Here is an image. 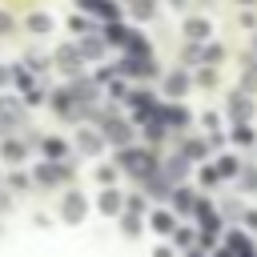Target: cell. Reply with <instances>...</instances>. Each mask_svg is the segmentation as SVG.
Listing matches in <instances>:
<instances>
[{"mask_svg":"<svg viewBox=\"0 0 257 257\" xmlns=\"http://www.w3.org/2000/svg\"><path fill=\"white\" fill-rule=\"evenodd\" d=\"M225 112L233 116V124H241V120H249V116H253V100H249V92H245V88H237V92H229V100H225Z\"/></svg>","mask_w":257,"mask_h":257,"instance_id":"7","label":"cell"},{"mask_svg":"<svg viewBox=\"0 0 257 257\" xmlns=\"http://www.w3.org/2000/svg\"><path fill=\"white\" fill-rule=\"evenodd\" d=\"M241 88L245 92H257V56L245 60V72H241Z\"/></svg>","mask_w":257,"mask_h":257,"instance_id":"24","label":"cell"},{"mask_svg":"<svg viewBox=\"0 0 257 257\" xmlns=\"http://www.w3.org/2000/svg\"><path fill=\"white\" fill-rule=\"evenodd\" d=\"M217 173H221V177H237V173H241L237 157H217Z\"/></svg>","mask_w":257,"mask_h":257,"instance_id":"29","label":"cell"},{"mask_svg":"<svg viewBox=\"0 0 257 257\" xmlns=\"http://www.w3.org/2000/svg\"><path fill=\"white\" fill-rule=\"evenodd\" d=\"M4 80H8V68H4V64H0V84H4Z\"/></svg>","mask_w":257,"mask_h":257,"instance_id":"45","label":"cell"},{"mask_svg":"<svg viewBox=\"0 0 257 257\" xmlns=\"http://www.w3.org/2000/svg\"><path fill=\"white\" fill-rule=\"evenodd\" d=\"M8 80H12V84H20V88H32V76H28L24 68H8Z\"/></svg>","mask_w":257,"mask_h":257,"instance_id":"32","label":"cell"},{"mask_svg":"<svg viewBox=\"0 0 257 257\" xmlns=\"http://www.w3.org/2000/svg\"><path fill=\"white\" fill-rule=\"evenodd\" d=\"M189 84H193V80H189V72H185V68H173V72L165 76V96L181 100V96L189 92Z\"/></svg>","mask_w":257,"mask_h":257,"instance_id":"11","label":"cell"},{"mask_svg":"<svg viewBox=\"0 0 257 257\" xmlns=\"http://www.w3.org/2000/svg\"><path fill=\"white\" fill-rule=\"evenodd\" d=\"M20 120H24V108H20L16 100H4V96H0V124L12 128V124H20Z\"/></svg>","mask_w":257,"mask_h":257,"instance_id":"18","label":"cell"},{"mask_svg":"<svg viewBox=\"0 0 257 257\" xmlns=\"http://www.w3.org/2000/svg\"><path fill=\"white\" fill-rule=\"evenodd\" d=\"M24 28H28L32 36H48V32H52V16H48V12H32V16L24 20Z\"/></svg>","mask_w":257,"mask_h":257,"instance_id":"19","label":"cell"},{"mask_svg":"<svg viewBox=\"0 0 257 257\" xmlns=\"http://www.w3.org/2000/svg\"><path fill=\"white\" fill-rule=\"evenodd\" d=\"M68 32H76V36H88V32H92V20H88L84 12H72V16H68Z\"/></svg>","mask_w":257,"mask_h":257,"instance_id":"25","label":"cell"},{"mask_svg":"<svg viewBox=\"0 0 257 257\" xmlns=\"http://www.w3.org/2000/svg\"><path fill=\"white\" fill-rule=\"evenodd\" d=\"M157 257H173V249H169V245H161V249H157Z\"/></svg>","mask_w":257,"mask_h":257,"instance_id":"43","label":"cell"},{"mask_svg":"<svg viewBox=\"0 0 257 257\" xmlns=\"http://www.w3.org/2000/svg\"><path fill=\"white\" fill-rule=\"evenodd\" d=\"M133 137H137V128H133L128 120H120V116H108V120H104V141H108V145L128 149V145H133Z\"/></svg>","mask_w":257,"mask_h":257,"instance_id":"3","label":"cell"},{"mask_svg":"<svg viewBox=\"0 0 257 257\" xmlns=\"http://www.w3.org/2000/svg\"><path fill=\"white\" fill-rule=\"evenodd\" d=\"M193 237H197L193 229H177V233H173V245H181V249H189V245H193Z\"/></svg>","mask_w":257,"mask_h":257,"instance_id":"37","label":"cell"},{"mask_svg":"<svg viewBox=\"0 0 257 257\" xmlns=\"http://www.w3.org/2000/svg\"><path fill=\"white\" fill-rule=\"evenodd\" d=\"M100 36L108 40V48H124V44H128V36H133V28H128V24H120V20H108V24L100 28Z\"/></svg>","mask_w":257,"mask_h":257,"instance_id":"10","label":"cell"},{"mask_svg":"<svg viewBox=\"0 0 257 257\" xmlns=\"http://www.w3.org/2000/svg\"><path fill=\"white\" fill-rule=\"evenodd\" d=\"M161 169H165V177L177 185V181H185V177H189V157H185V153H177V157H169Z\"/></svg>","mask_w":257,"mask_h":257,"instance_id":"15","label":"cell"},{"mask_svg":"<svg viewBox=\"0 0 257 257\" xmlns=\"http://www.w3.org/2000/svg\"><path fill=\"white\" fill-rule=\"evenodd\" d=\"M201 124H205L209 133H217V112H205V116H201Z\"/></svg>","mask_w":257,"mask_h":257,"instance_id":"40","label":"cell"},{"mask_svg":"<svg viewBox=\"0 0 257 257\" xmlns=\"http://www.w3.org/2000/svg\"><path fill=\"white\" fill-rule=\"evenodd\" d=\"M124 213H145V201H141V197H128V201H124Z\"/></svg>","mask_w":257,"mask_h":257,"instance_id":"39","label":"cell"},{"mask_svg":"<svg viewBox=\"0 0 257 257\" xmlns=\"http://www.w3.org/2000/svg\"><path fill=\"white\" fill-rule=\"evenodd\" d=\"M68 92L76 96V104H80V108H92V104H96V96H100V84H96V80H88V76H72Z\"/></svg>","mask_w":257,"mask_h":257,"instance_id":"5","label":"cell"},{"mask_svg":"<svg viewBox=\"0 0 257 257\" xmlns=\"http://www.w3.org/2000/svg\"><path fill=\"white\" fill-rule=\"evenodd\" d=\"M153 229H157V233H177V217L161 209V213H153Z\"/></svg>","mask_w":257,"mask_h":257,"instance_id":"26","label":"cell"},{"mask_svg":"<svg viewBox=\"0 0 257 257\" xmlns=\"http://www.w3.org/2000/svg\"><path fill=\"white\" fill-rule=\"evenodd\" d=\"M56 64H60L68 76H80V68H84L88 60L80 56V48H76V44H60V48H56Z\"/></svg>","mask_w":257,"mask_h":257,"instance_id":"8","label":"cell"},{"mask_svg":"<svg viewBox=\"0 0 257 257\" xmlns=\"http://www.w3.org/2000/svg\"><path fill=\"white\" fill-rule=\"evenodd\" d=\"M76 48H80V56H84V60H104V56H108V40H104L100 32L76 36Z\"/></svg>","mask_w":257,"mask_h":257,"instance_id":"6","label":"cell"},{"mask_svg":"<svg viewBox=\"0 0 257 257\" xmlns=\"http://www.w3.org/2000/svg\"><path fill=\"white\" fill-rule=\"evenodd\" d=\"M8 32H12V16H8V12H0V36H8Z\"/></svg>","mask_w":257,"mask_h":257,"instance_id":"41","label":"cell"},{"mask_svg":"<svg viewBox=\"0 0 257 257\" xmlns=\"http://www.w3.org/2000/svg\"><path fill=\"white\" fill-rule=\"evenodd\" d=\"M237 145H253V128H249V120H241V124H233V133H229Z\"/></svg>","mask_w":257,"mask_h":257,"instance_id":"28","label":"cell"},{"mask_svg":"<svg viewBox=\"0 0 257 257\" xmlns=\"http://www.w3.org/2000/svg\"><path fill=\"white\" fill-rule=\"evenodd\" d=\"M237 4H245V8H253V4H257V0H237Z\"/></svg>","mask_w":257,"mask_h":257,"instance_id":"47","label":"cell"},{"mask_svg":"<svg viewBox=\"0 0 257 257\" xmlns=\"http://www.w3.org/2000/svg\"><path fill=\"white\" fill-rule=\"evenodd\" d=\"M161 116H165V124H169V128H185V124L193 120L185 104H161Z\"/></svg>","mask_w":257,"mask_h":257,"instance_id":"14","label":"cell"},{"mask_svg":"<svg viewBox=\"0 0 257 257\" xmlns=\"http://www.w3.org/2000/svg\"><path fill=\"white\" fill-rule=\"evenodd\" d=\"M8 185H12V189H28L32 181H28V173H20V169H12V173H8Z\"/></svg>","mask_w":257,"mask_h":257,"instance_id":"36","label":"cell"},{"mask_svg":"<svg viewBox=\"0 0 257 257\" xmlns=\"http://www.w3.org/2000/svg\"><path fill=\"white\" fill-rule=\"evenodd\" d=\"M241 189L257 193V169H241Z\"/></svg>","mask_w":257,"mask_h":257,"instance_id":"38","label":"cell"},{"mask_svg":"<svg viewBox=\"0 0 257 257\" xmlns=\"http://www.w3.org/2000/svg\"><path fill=\"white\" fill-rule=\"evenodd\" d=\"M169 4H173V8H185V4H189V0H169Z\"/></svg>","mask_w":257,"mask_h":257,"instance_id":"44","label":"cell"},{"mask_svg":"<svg viewBox=\"0 0 257 257\" xmlns=\"http://www.w3.org/2000/svg\"><path fill=\"white\" fill-rule=\"evenodd\" d=\"M197 84H205V88H213V84H217V68H213V64H205V68L197 72Z\"/></svg>","mask_w":257,"mask_h":257,"instance_id":"33","label":"cell"},{"mask_svg":"<svg viewBox=\"0 0 257 257\" xmlns=\"http://www.w3.org/2000/svg\"><path fill=\"white\" fill-rule=\"evenodd\" d=\"M124 56H153V48H149V40H145V32H137L133 28V36H128V44L120 48Z\"/></svg>","mask_w":257,"mask_h":257,"instance_id":"20","label":"cell"},{"mask_svg":"<svg viewBox=\"0 0 257 257\" xmlns=\"http://www.w3.org/2000/svg\"><path fill=\"white\" fill-rule=\"evenodd\" d=\"M68 173H72V169H68L64 161H40V165L32 169V181H36V185H64Z\"/></svg>","mask_w":257,"mask_h":257,"instance_id":"2","label":"cell"},{"mask_svg":"<svg viewBox=\"0 0 257 257\" xmlns=\"http://www.w3.org/2000/svg\"><path fill=\"white\" fill-rule=\"evenodd\" d=\"M197 177H201V185H209V189H213V185L221 181V173H217V165H205V169H201Z\"/></svg>","mask_w":257,"mask_h":257,"instance_id":"35","label":"cell"},{"mask_svg":"<svg viewBox=\"0 0 257 257\" xmlns=\"http://www.w3.org/2000/svg\"><path fill=\"white\" fill-rule=\"evenodd\" d=\"M96 205H100V213H104V217H116V213H124V197H120L116 189H104Z\"/></svg>","mask_w":257,"mask_h":257,"instance_id":"16","label":"cell"},{"mask_svg":"<svg viewBox=\"0 0 257 257\" xmlns=\"http://www.w3.org/2000/svg\"><path fill=\"white\" fill-rule=\"evenodd\" d=\"M181 153H185L189 161H201V157L209 153V141H185V145H181Z\"/></svg>","mask_w":257,"mask_h":257,"instance_id":"27","label":"cell"},{"mask_svg":"<svg viewBox=\"0 0 257 257\" xmlns=\"http://www.w3.org/2000/svg\"><path fill=\"white\" fill-rule=\"evenodd\" d=\"M116 169H124V173H133V177H153L161 165H157V157H153V149H137V145H128V149H120L116 153Z\"/></svg>","mask_w":257,"mask_h":257,"instance_id":"1","label":"cell"},{"mask_svg":"<svg viewBox=\"0 0 257 257\" xmlns=\"http://www.w3.org/2000/svg\"><path fill=\"white\" fill-rule=\"evenodd\" d=\"M169 201H173L177 213H193V209H197V197H193V189H185V185H177V189L169 193Z\"/></svg>","mask_w":257,"mask_h":257,"instance_id":"17","label":"cell"},{"mask_svg":"<svg viewBox=\"0 0 257 257\" xmlns=\"http://www.w3.org/2000/svg\"><path fill=\"white\" fill-rule=\"evenodd\" d=\"M221 60H225V48H221V44H205V64H213V68H217Z\"/></svg>","mask_w":257,"mask_h":257,"instance_id":"31","label":"cell"},{"mask_svg":"<svg viewBox=\"0 0 257 257\" xmlns=\"http://www.w3.org/2000/svg\"><path fill=\"white\" fill-rule=\"evenodd\" d=\"M4 205H8V197H4V193H0V213H4Z\"/></svg>","mask_w":257,"mask_h":257,"instance_id":"46","label":"cell"},{"mask_svg":"<svg viewBox=\"0 0 257 257\" xmlns=\"http://www.w3.org/2000/svg\"><path fill=\"white\" fill-rule=\"evenodd\" d=\"M253 56H257V36H253Z\"/></svg>","mask_w":257,"mask_h":257,"instance_id":"48","label":"cell"},{"mask_svg":"<svg viewBox=\"0 0 257 257\" xmlns=\"http://www.w3.org/2000/svg\"><path fill=\"white\" fill-rule=\"evenodd\" d=\"M76 149H80L84 157H96V153L104 149V133H92V128H80V133H76Z\"/></svg>","mask_w":257,"mask_h":257,"instance_id":"13","label":"cell"},{"mask_svg":"<svg viewBox=\"0 0 257 257\" xmlns=\"http://www.w3.org/2000/svg\"><path fill=\"white\" fill-rule=\"evenodd\" d=\"M84 193H64V205H60V217L68 221V225H76L80 217H84Z\"/></svg>","mask_w":257,"mask_h":257,"instance_id":"12","label":"cell"},{"mask_svg":"<svg viewBox=\"0 0 257 257\" xmlns=\"http://www.w3.org/2000/svg\"><path fill=\"white\" fill-rule=\"evenodd\" d=\"M120 229H124L128 237H137V233H141V213H124V217H120Z\"/></svg>","mask_w":257,"mask_h":257,"instance_id":"30","label":"cell"},{"mask_svg":"<svg viewBox=\"0 0 257 257\" xmlns=\"http://www.w3.org/2000/svg\"><path fill=\"white\" fill-rule=\"evenodd\" d=\"M185 36H189L193 44H209V36H213V20H209V16H189V20H185Z\"/></svg>","mask_w":257,"mask_h":257,"instance_id":"9","label":"cell"},{"mask_svg":"<svg viewBox=\"0 0 257 257\" xmlns=\"http://www.w3.org/2000/svg\"><path fill=\"white\" fill-rule=\"evenodd\" d=\"M40 149H44V161H64V153H68V145L60 137H44Z\"/></svg>","mask_w":257,"mask_h":257,"instance_id":"22","label":"cell"},{"mask_svg":"<svg viewBox=\"0 0 257 257\" xmlns=\"http://www.w3.org/2000/svg\"><path fill=\"white\" fill-rule=\"evenodd\" d=\"M76 8L84 12V16H96V20H120V4L116 0H76Z\"/></svg>","mask_w":257,"mask_h":257,"instance_id":"4","label":"cell"},{"mask_svg":"<svg viewBox=\"0 0 257 257\" xmlns=\"http://www.w3.org/2000/svg\"><path fill=\"white\" fill-rule=\"evenodd\" d=\"M0 157H4V161H8V165H20V161H24V157H28V149H24V145H20V141H16V137H8V141H4V145H0Z\"/></svg>","mask_w":257,"mask_h":257,"instance_id":"21","label":"cell"},{"mask_svg":"<svg viewBox=\"0 0 257 257\" xmlns=\"http://www.w3.org/2000/svg\"><path fill=\"white\" fill-rule=\"evenodd\" d=\"M128 12H133V20H153L157 16V0H128Z\"/></svg>","mask_w":257,"mask_h":257,"instance_id":"23","label":"cell"},{"mask_svg":"<svg viewBox=\"0 0 257 257\" xmlns=\"http://www.w3.org/2000/svg\"><path fill=\"white\" fill-rule=\"evenodd\" d=\"M24 100H28V104H40V100H44V92H40V88H28V96H24Z\"/></svg>","mask_w":257,"mask_h":257,"instance_id":"42","label":"cell"},{"mask_svg":"<svg viewBox=\"0 0 257 257\" xmlns=\"http://www.w3.org/2000/svg\"><path fill=\"white\" fill-rule=\"evenodd\" d=\"M96 181H100V185L108 189V185L116 181V165H100V169H96Z\"/></svg>","mask_w":257,"mask_h":257,"instance_id":"34","label":"cell"}]
</instances>
